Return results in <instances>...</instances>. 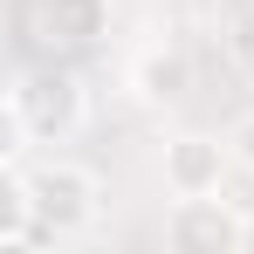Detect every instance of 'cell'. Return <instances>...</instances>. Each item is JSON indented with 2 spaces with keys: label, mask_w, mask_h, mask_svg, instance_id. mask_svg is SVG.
Here are the masks:
<instances>
[{
  "label": "cell",
  "mask_w": 254,
  "mask_h": 254,
  "mask_svg": "<svg viewBox=\"0 0 254 254\" xmlns=\"http://www.w3.org/2000/svg\"><path fill=\"white\" fill-rule=\"evenodd\" d=\"M83 130V83L69 69H28L7 89V151L62 144Z\"/></svg>",
  "instance_id": "cell-1"
},
{
  "label": "cell",
  "mask_w": 254,
  "mask_h": 254,
  "mask_svg": "<svg viewBox=\"0 0 254 254\" xmlns=\"http://www.w3.org/2000/svg\"><path fill=\"white\" fill-rule=\"evenodd\" d=\"M28 186H35V220H42V241H69V234H83L89 220H96V206H103L96 172L76 165V158L28 165Z\"/></svg>",
  "instance_id": "cell-2"
},
{
  "label": "cell",
  "mask_w": 254,
  "mask_h": 254,
  "mask_svg": "<svg viewBox=\"0 0 254 254\" xmlns=\"http://www.w3.org/2000/svg\"><path fill=\"white\" fill-rule=\"evenodd\" d=\"M248 234H254V220L241 206H227L220 192H179L165 213V248L179 254H234V248H248Z\"/></svg>",
  "instance_id": "cell-3"
},
{
  "label": "cell",
  "mask_w": 254,
  "mask_h": 254,
  "mask_svg": "<svg viewBox=\"0 0 254 254\" xmlns=\"http://www.w3.org/2000/svg\"><path fill=\"white\" fill-rule=\"evenodd\" d=\"M234 165V144L227 137H206V130H179L165 144V192H220V179Z\"/></svg>",
  "instance_id": "cell-4"
},
{
  "label": "cell",
  "mask_w": 254,
  "mask_h": 254,
  "mask_svg": "<svg viewBox=\"0 0 254 254\" xmlns=\"http://www.w3.org/2000/svg\"><path fill=\"white\" fill-rule=\"evenodd\" d=\"M130 89H137L151 110H172V103H186V96H192V55H186L179 42L144 48V55L130 62Z\"/></svg>",
  "instance_id": "cell-5"
},
{
  "label": "cell",
  "mask_w": 254,
  "mask_h": 254,
  "mask_svg": "<svg viewBox=\"0 0 254 254\" xmlns=\"http://www.w3.org/2000/svg\"><path fill=\"white\" fill-rule=\"evenodd\" d=\"M42 241V220H35V186H28V151H7L0 158V248L21 254Z\"/></svg>",
  "instance_id": "cell-6"
},
{
  "label": "cell",
  "mask_w": 254,
  "mask_h": 254,
  "mask_svg": "<svg viewBox=\"0 0 254 254\" xmlns=\"http://www.w3.org/2000/svg\"><path fill=\"white\" fill-rule=\"evenodd\" d=\"M220 199H227V206H241L254 220V165H241V158H234V165H227V179H220Z\"/></svg>",
  "instance_id": "cell-7"
},
{
  "label": "cell",
  "mask_w": 254,
  "mask_h": 254,
  "mask_svg": "<svg viewBox=\"0 0 254 254\" xmlns=\"http://www.w3.org/2000/svg\"><path fill=\"white\" fill-rule=\"evenodd\" d=\"M227 144H234V158H241V165H254V110H241V117H234Z\"/></svg>",
  "instance_id": "cell-8"
}]
</instances>
